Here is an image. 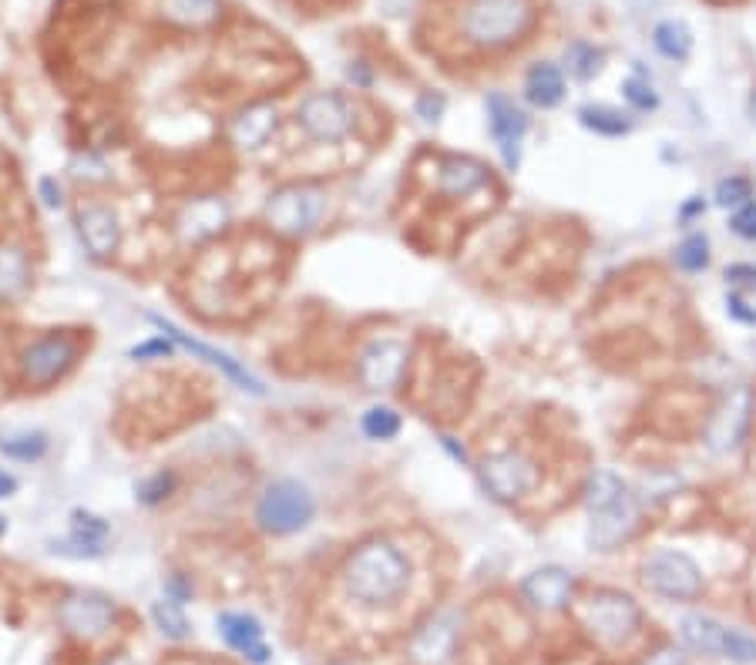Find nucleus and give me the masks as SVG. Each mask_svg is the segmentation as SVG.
<instances>
[{"label": "nucleus", "instance_id": "9", "mask_svg": "<svg viewBox=\"0 0 756 665\" xmlns=\"http://www.w3.org/2000/svg\"><path fill=\"white\" fill-rule=\"evenodd\" d=\"M477 474H480V484H485V491L504 504L525 498L538 484V468L518 450L491 453V458H485V464L477 468Z\"/></svg>", "mask_w": 756, "mask_h": 665}, {"label": "nucleus", "instance_id": "32", "mask_svg": "<svg viewBox=\"0 0 756 665\" xmlns=\"http://www.w3.org/2000/svg\"><path fill=\"white\" fill-rule=\"evenodd\" d=\"M360 427H363V434H367L370 440H394V437L400 434V427H403V420H400V413H397L394 407L373 404V407L363 410Z\"/></svg>", "mask_w": 756, "mask_h": 665}, {"label": "nucleus", "instance_id": "37", "mask_svg": "<svg viewBox=\"0 0 756 665\" xmlns=\"http://www.w3.org/2000/svg\"><path fill=\"white\" fill-rule=\"evenodd\" d=\"M746 202H753V186H749V179H743V175H730V179L716 186V205L740 208Z\"/></svg>", "mask_w": 756, "mask_h": 665}, {"label": "nucleus", "instance_id": "5", "mask_svg": "<svg viewBox=\"0 0 756 665\" xmlns=\"http://www.w3.org/2000/svg\"><path fill=\"white\" fill-rule=\"evenodd\" d=\"M323 213H326V195L320 186H309V182L283 186L262 205L266 222L290 239H303L313 232L323 222Z\"/></svg>", "mask_w": 756, "mask_h": 665}, {"label": "nucleus", "instance_id": "38", "mask_svg": "<svg viewBox=\"0 0 756 665\" xmlns=\"http://www.w3.org/2000/svg\"><path fill=\"white\" fill-rule=\"evenodd\" d=\"M723 655L736 665H753L756 662V639L740 632V628H730L727 632V645H723Z\"/></svg>", "mask_w": 756, "mask_h": 665}, {"label": "nucleus", "instance_id": "41", "mask_svg": "<svg viewBox=\"0 0 756 665\" xmlns=\"http://www.w3.org/2000/svg\"><path fill=\"white\" fill-rule=\"evenodd\" d=\"M730 226H733V232L740 239H756V202L740 205L733 213V219H730Z\"/></svg>", "mask_w": 756, "mask_h": 665}, {"label": "nucleus", "instance_id": "43", "mask_svg": "<svg viewBox=\"0 0 756 665\" xmlns=\"http://www.w3.org/2000/svg\"><path fill=\"white\" fill-rule=\"evenodd\" d=\"M418 115H421L424 122H440V115H444V98H440V94H421V98H418Z\"/></svg>", "mask_w": 756, "mask_h": 665}, {"label": "nucleus", "instance_id": "21", "mask_svg": "<svg viewBox=\"0 0 756 665\" xmlns=\"http://www.w3.org/2000/svg\"><path fill=\"white\" fill-rule=\"evenodd\" d=\"M488 182V168L480 165L477 158H467V155H451L440 162V171H437V189L444 195L451 199H464L471 195L474 189H480Z\"/></svg>", "mask_w": 756, "mask_h": 665}, {"label": "nucleus", "instance_id": "11", "mask_svg": "<svg viewBox=\"0 0 756 665\" xmlns=\"http://www.w3.org/2000/svg\"><path fill=\"white\" fill-rule=\"evenodd\" d=\"M149 323H155L171 343H176V346H182V349H189V354L192 357H198V360H205V363H209V367H216V370H222L232 383H239V387H243V391H249V394H256V397H262L266 394V387H262V383L243 367V363H239V360H232L229 354H226V349H216V346H209V343H202V340H192L182 327H176V323H171V320H165V317H158V312H149Z\"/></svg>", "mask_w": 756, "mask_h": 665}, {"label": "nucleus", "instance_id": "3", "mask_svg": "<svg viewBox=\"0 0 756 665\" xmlns=\"http://www.w3.org/2000/svg\"><path fill=\"white\" fill-rule=\"evenodd\" d=\"M313 517H317L313 491L293 477L272 481L256 504V524L266 535H280V538L303 532Z\"/></svg>", "mask_w": 756, "mask_h": 665}, {"label": "nucleus", "instance_id": "18", "mask_svg": "<svg viewBox=\"0 0 756 665\" xmlns=\"http://www.w3.org/2000/svg\"><path fill=\"white\" fill-rule=\"evenodd\" d=\"M108 535H112V524L105 517L78 508V511H72V538L51 545V551L64 554V558H88L91 562V558L105 554Z\"/></svg>", "mask_w": 756, "mask_h": 665}, {"label": "nucleus", "instance_id": "4", "mask_svg": "<svg viewBox=\"0 0 756 665\" xmlns=\"http://www.w3.org/2000/svg\"><path fill=\"white\" fill-rule=\"evenodd\" d=\"M581 622H586L589 632L618 649V645H629L639 628H642V609L636 605L632 594L626 591H615V588H599L589 594V602L581 605Z\"/></svg>", "mask_w": 756, "mask_h": 665}, {"label": "nucleus", "instance_id": "28", "mask_svg": "<svg viewBox=\"0 0 756 665\" xmlns=\"http://www.w3.org/2000/svg\"><path fill=\"white\" fill-rule=\"evenodd\" d=\"M652 41H656V51L669 61H685L693 54V30L682 21H659L656 30H652Z\"/></svg>", "mask_w": 756, "mask_h": 665}, {"label": "nucleus", "instance_id": "8", "mask_svg": "<svg viewBox=\"0 0 756 665\" xmlns=\"http://www.w3.org/2000/svg\"><path fill=\"white\" fill-rule=\"evenodd\" d=\"M296 125L313 138V142H343L354 125L357 115L350 108V101L343 94L333 91H317V94H306L296 108Z\"/></svg>", "mask_w": 756, "mask_h": 665}, {"label": "nucleus", "instance_id": "26", "mask_svg": "<svg viewBox=\"0 0 756 665\" xmlns=\"http://www.w3.org/2000/svg\"><path fill=\"white\" fill-rule=\"evenodd\" d=\"M226 219H229V208L222 199H198V202H192V208L182 219V235L192 242L213 239L216 232L226 229Z\"/></svg>", "mask_w": 756, "mask_h": 665}, {"label": "nucleus", "instance_id": "22", "mask_svg": "<svg viewBox=\"0 0 756 665\" xmlns=\"http://www.w3.org/2000/svg\"><path fill=\"white\" fill-rule=\"evenodd\" d=\"M280 118H277V104L259 101L249 104L246 112H239V118L232 122V142L239 149H262L269 142V135L277 131Z\"/></svg>", "mask_w": 756, "mask_h": 665}, {"label": "nucleus", "instance_id": "23", "mask_svg": "<svg viewBox=\"0 0 756 665\" xmlns=\"http://www.w3.org/2000/svg\"><path fill=\"white\" fill-rule=\"evenodd\" d=\"M727 625H719L709 615H685L679 622V639L685 642V649H693L700 655H723L727 645Z\"/></svg>", "mask_w": 756, "mask_h": 665}, {"label": "nucleus", "instance_id": "15", "mask_svg": "<svg viewBox=\"0 0 756 665\" xmlns=\"http://www.w3.org/2000/svg\"><path fill=\"white\" fill-rule=\"evenodd\" d=\"M75 226H78V239L81 246L91 259H112L121 246V222L115 216V208L108 205H85L78 208L75 216Z\"/></svg>", "mask_w": 756, "mask_h": 665}, {"label": "nucleus", "instance_id": "29", "mask_svg": "<svg viewBox=\"0 0 756 665\" xmlns=\"http://www.w3.org/2000/svg\"><path fill=\"white\" fill-rule=\"evenodd\" d=\"M51 440L44 431H21V434H8V437H0V453L11 461H21V464H34V461H41L44 453H48Z\"/></svg>", "mask_w": 756, "mask_h": 665}, {"label": "nucleus", "instance_id": "40", "mask_svg": "<svg viewBox=\"0 0 756 665\" xmlns=\"http://www.w3.org/2000/svg\"><path fill=\"white\" fill-rule=\"evenodd\" d=\"M171 354H176V343L165 340V336L145 340V343H139V346L128 349L131 360H165V357H171Z\"/></svg>", "mask_w": 756, "mask_h": 665}, {"label": "nucleus", "instance_id": "50", "mask_svg": "<svg viewBox=\"0 0 756 665\" xmlns=\"http://www.w3.org/2000/svg\"><path fill=\"white\" fill-rule=\"evenodd\" d=\"M4 532H8V517L0 514V538H4Z\"/></svg>", "mask_w": 756, "mask_h": 665}, {"label": "nucleus", "instance_id": "10", "mask_svg": "<svg viewBox=\"0 0 756 665\" xmlns=\"http://www.w3.org/2000/svg\"><path fill=\"white\" fill-rule=\"evenodd\" d=\"M118 609L101 591H72L57 605V622L78 639H101L115 625Z\"/></svg>", "mask_w": 756, "mask_h": 665}, {"label": "nucleus", "instance_id": "34", "mask_svg": "<svg viewBox=\"0 0 756 665\" xmlns=\"http://www.w3.org/2000/svg\"><path fill=\"white\" fill-rule=\"evenodd\" d=\"M152 622L158 625V632L162 636H168V639H176V642H182V639H189V618L182 615V605H176V602H155L152 605Z\"/></svg>", "mask_w": 756, "mask_h": 665}, {"label": "nucleus", "instance_id": "42", "mask_svg": "<svg viewBox=\"0 0 756 665\" xmlns=\"http://www.w3.org/2000/svg\"><path fill=\"white\" fill-rule=\"evenodd\" d=\"M165 599L176 602V605H185L192 599V585L185 581V575H168L165 578Z\"/></svg>", "mask_w": 756, "mask_h": 665}, {"label": "nucleus", "instance_id": "7", "mask_svg": "<svg viewBox=\"0 0 756 665\" xmlns=\"http://www.w3.org/2000/svg\"><path fill=\"white\" fill-rule=\"evenodd\" d=\"M642 581L672 602H696L703 591V572L690 554L682 551H656L642 565Z\"/></svg>", "mask_w": 756, "mask_h": 665}, {"label": "nucleus", "instance_id": "12", "mask_svg": "<svg viewBox=\"0 0 756 665\" xmlns=\"http://www.w3.org/2000/svg\"><path fill=\"white\" fill-rule=\"evenodd\" d=\"M407 370V346L400 340H373L357 363L360 383L373 394L394 391Z\"/></svg>", "mask_w": 756, "mask_h": 665}, {"label": "nucleus", "instance_id": "35", "mask_svg": "<svg viewBox=\"0 0 756 665\" xmlns=\"http://www.w3.org/2000/svg\"><path fill=\"white\" fill-rule=\"evenodd\" d=\"M676 263L685 269V272H700L709 266V239L703 232H693V235H685L679 242V250H676Z\"/></svg>", "mask_w": 756, "mask_h": 665}, {"label": "nucleus", "instance_id": "25", "mask_svg": "<svg viewBox=\"0 0 756 665\" xmlns=\"http://www.w3.org/2000/svg\"><path fill=\"white\" fill-rule=\"evenodd\" d=\"M525 94H528V101L535 104V108H541V112L562 104V98H565V78L559 72V64L538 61L531 72H528V78H525Z\"/></svg>", "mask_w": 756, "mask_h": 665}, {"label": "nucleus", "instance_id": "45", "mask_svg": "<svg viewBox=\"0 0 756 665\" xmlns=\"http://www.w3.org/2000/svg\"><path fill=\"white\" fill-rule=\"evenodd\" d=\"M727 309H730L733 320H740V323H746V327H756V309H749L740 296H730V299H727Z\"/></svg>", "mask_w": 756, "mask_h": 665}, {"label": "nucleus", "instance_id": "13", "mask_svg": "<svg viewBox=\"0 0 756 665\" xmlns=\"http://www.w3.org/2000/svg\"><path fill=\"white\" fill-rule=\"evenodd\" d=\"M749 417H753V394L746 387L730 391V397L723 400V407L713 413V424L706 431L709 450L713 453H733L746 440Z\"/></svg>", "mask_w": 756, "mask_h": 665}, {"label": "nucleus", "instance_id": "19", "mask_svg": "<svg viewBox=\"0 0 756 665\" xmlns=\"http://www.w3.org/2000/svg\"><path fill=\"white\" fill-rule=\"evenodd\" d=\"M572 591H575V578H572V572H565L559 565L538 568V572H531L522 581L525 602L531 609H538V612H559V609H565L568 599H572Z\"/></svg>", "mask_w": 756, "mask_h": 665}, {"label": "nucleus", "instance_id": "24", "mask_svg": "<svg viewBox=\"0 0 756 665\" xmlns=\"http://www.w3.org/2000/svg\"><path fill=\"white\" fill-rule=\"evenodd\" d=\"M158 11L168 24L202 30L222 17V0H158Z\"/></svg>", "mask_w": 756, "mask_h": 665}, {"label": "nucleus", "instance_id": "48", "mask_svg": "<svg viewBox=\"0 0 756 665\" xmlns=\"http://www.w3.org/2000/svg\"><path fill=\"white\" fill-rule=\"evenodd\" d=\"M440 444H444V447H448V450L454 453V458H458V461H464V464H467V453H464V447H458V444H454L451 437H440Z\"/></svg>", "mask_w": 756, "mask_h": 665}, {"label": "nucleus", "instance_id": "33", "mask_svg": "<svg viewBox=\"0 0 756 665\" xmlns=\"http://www.w3.org/2000/svg\"><path fill=\"white\" fill-rule=\"evenodd\" d=\"M565 67L578 81H589L602 72V51H595L589 41H575L565 48Z\"/></svg>", "mask_w": 756, "mask_h": 665}, {"label": "nucleus", "instance_id": "6", "mask_svg": "<svg viewBox=\"0 0 756 665\" xmlns=\"http://www.w3.org/2000/svg\"><path fill=\"white\" fill-rule=\"evenodd\" d=\"M81 346L75 336L67 333H48L41 340H34L24 354H21V376L27 387L34 391H48L51 383H57L67 370L78 363Z\"/></svg>", "mask_w": 756, "mask_h": 665}, {"label": "nucleus", "instance_id": "14", "mask_svg": "<svg viewBox=\"0 0 756 665\" xmlns=\"http://www.w3.org/2000/svg\"><path fill=\"white\" fill-rule=\"evenodd\" d=\"M488 112V128L495 135V142L501 149V158L508 168H518V152H522V138L528 131V118L525 112L514 104L504 91H491L485 101Z\"/></svg>", "mask_w": 756, "mask_h": 665}, {"label": "nucleus", "instance_id": "17", "mask_svg": "<svg viewBox=\"0 0 756 665\" xmlns=\"http://www.w3.org/2000/svg\"><path fill=\"white\" fill-rule=\"evenodd\" d=\"M219 636L226 639L229 649L246 655L253 665H266L272 658V649L262 639V622L249 612H222L219 615Z\"/></svg>", "mask_w": 756, "mask_h": 665}, {"label": "nucleus", "instance_id": "27", "mask_svg": "<svg viewBox=\"0 0 756 665\" xmlns=\"http://www.w3.org/2000/svg\"><path fill=\"white\" fill-rule=\"evenodd\" d=\"M30 286V259L21 246H0V299L11 303Z\"/></svg>", "mask_w": 756, "mask_h": 665}, {"label": "nucleus", "instance_id": "44", "mask_svg": "<svg viewBox=\"0 0 756 665\" xmlns=\"http://www.w3.org/2000/svg\"><path fill=\"white\" fill-rule=\"evenodd\" d=\"M727 279L733 286H743V290H756V266H746V263H736L727 269Z\"/></svg>", "mask_w": 756, "mask_h": 665}, {"label": "nucleus", "instance_id": "36", "mask_svg": "<svg viewBox=\"0 0 756 665\" xmlns=\"http://www.w3.org/2000/svg\"><path fill=\"white\" fill-rule=\"evenodd\" d=\"M176 484H179L176 474H171V471H158V474L145 477L139 487H134V498H139L142 504H149V508H155V504H162L171 491H176Z\"/></svg>", "mask_w": 756, "mask_h": 665}, {"label": "nucleus", "instance_id": "20", "mask_svg": "<svg viewBox=\"0 0 756 665\" xmlns=\"http://www.w3.org/2000/svg\"><path fill=\"white\" fill-rule=\"evenodd\" d=\"M454 649H458L454 615H437L414 636V642H410V658L418 665H444V662H451Z\"/></svg>", "mask_w": 756, "mask_h": 665}, {"label": "nucleus", "instance_id": "1", "mask_svg": "<svg viewBox=\"0 0 756 665\" xmlns=\"http://www.w3.org/2000/svg\"><path fill=\"white\" fill-rule=\"evenodd\" d=\"M410 558L387 538H370L357 545L343 562V588L354 602L367 609L394 605L410 585Z\"/></svg>", "mask_w": 756, "mask_h": 665}, {"label": "nucleus", "instance_id": "31", "mask_svg": "<svg viewBox=\"0 0 756 665\" xmlns=\"http://www.w3.org/2000/svg\"><path fill=\"white\" fill-rule=\"evenodd\" d=\"M626 495H629V491H626L623 477L612 474V471H595V474L586 481V508H589L592 514H595V511H605V508H612V504H618Z\"/></svg>", "mask_w": 756, "mask_h": 665}, {"label": "nucleus", "instance_id": "39", "mask_svg": "<svg viewBox=\"0 0 756 665\" xmlns=\"http://www.w3.org/2000/svg\"><path fill=\"white\" fill-rule=\"evenodd\" d=\"M623 91H626L632 108H639V112H652L659 104V94H656V88L649 85V78H629L623 85Z\"/></svg>", "mask_w": 756, "mask_h": 665}, {"label": "nucleus", "instance_id": "46", "mask_svg": "<svg viewBox=\"0 0 756 665\" xmlns=\"http://www.w3.org/2000/svg\"><path fill=\"white\" fill-rule=\"evenodd\" d=\"M41 199H44V205L48 208H61V202H64V195H61V186H57V179H41Z\"/></svg>", "mask_w": 756, "mask_h": 665}, {"label": "nucleus", "instance_id": "49", "mask_svg": "<svg viewBox=\"0 0 756 665\" xmlns=\"http://www.w3.org/2000/svg\"><path fill=\"white\" fill-rule=\"evenodd\" d=\"M746 112H749V122L756 125V88H753V94H749V104H746Z\"/></svg>", "mask_w": 756, "mask_h": 665}, {"label": "nucleus", "instance_id": "47", "mask_svg": "<svg viewBox=\"0 0 756 665\" xmlns=\"http://www.w3.org/2000/svg\"><path fill=\"white\" fill-rule=\"evenodd\" d=\"M17 477L14 474H8V471H0V498H14L17 495Z\"/></svg>", "mask_w": 756, "mask_h": 665}, {"label": "nucleus", "instance_id": "2", "mask_svg": "<svg viewBox=\"0 0 756 665\" xmlns=\"http://www.w3.org/2000/svg\"><path fill=\"white\" fill-rule=\"evenodd\" d=\"M535 0H467L461 30L474 48H508L518 44L535 27Z\"/></svg>", "mask_w": 756, "mask_h": 665}, {"label": "nucleus", "instance_id": "16", "mask_svg": "<svg viewBox=\"0 0 756 665\" xmlns=\"http://www.w3.org/2000/svg\"><path fill=\"white\" fill-rule=\"evenodd\" d=\"M636 528H639V501H636V495H626L618 504L592 514L589 545L595 551H615L618 545L632 538Z\"/></svg>", "mask_w": 756, "mask_h": 665}, {"label": "nucleus", "instance_id": "51", "mask_svg": "<svg viewBox=\"0 0 756 665\" xmlns=\"http://www.w3.org/2000/svg\"><path fill=\"white\" fill-rule=\"evenodd\" d=\"M108 665H131V662H128V658H112Z\"/></svg>", "mask_w": 756, "mask_h": 665}, {"label": "nucleus", "instance_id": "30", "mask_svg": "<svg viewBox=\"0 0 756 665\" xmlns=\"http://www.w3.org/2000/svg\"><path fill=\"white\" fill-rule=\"evenodd\" d=\"M578 122L581 128L605 135V138H618V135L632 131V122L618 108H608V104H586V108H578Z\"/></svg>", "mask_w": 756, "mask_h": 665}]
</instances>
